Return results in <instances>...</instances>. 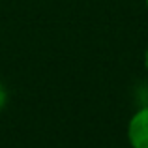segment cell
Here are the masks:
<instances>
[{
	"instance_id": "6da1fadb",
	"label": "cell",
	"mask_w": 148,
	"mask_h": 148,
	"mask_svg": "<svg viewBox=\"0 0 148 148\" xmlns=\"http://www.w3.org/2000/svg\"><path fill=\"white\" fill-rule=\"evenodd\" d=\"M126 135L131 148H148V105L133 112L127 122Z\"/></svg>"
},
{
	"instance_id": "3957f363",
	"label": "cell",
	"mask_w": 148,
	"mask_h": 148,
	"mask_svg": "<svg viewBox=\"0 0 148 148\" xmlns=\"http://www.w3.org/2000/svg\"><path fill=\"white\" fill-rule=\"evenodd\" d=\"M145 68H146V71H148V47H146V53H145Z\"/></svg>"
},
{
	"instance_id": "7a4b0ae2",
	"label": "cell",
	"mask_w": 148,
	"mask_h": 148,
	"mask_svg": "<svg viewBox=\"0 0 148 148\" xmlns=\"http://www.w3.org/2000/svg\"><path fill=\"white\" fill-rule=\"evenodd\" d=\"M6 101H8V90H6V86H4V84L0 83V111L4 109Z\"/></svg>"
},
{
	"instance_id": "277c9868",
	"label": "cell",
	"mask_w": 148,
	"mask_h": 148,
	"mask_svg": "<svg viewBox=\"0 0 148 148\" xmlns=\"http://www.w3.org/2000/svg\"><path fill=\"white\" fill-rule=\"evenodd\" d=\"M145 2H146V8H148V0H145Z\"/></svg>"
}]
</instances>
